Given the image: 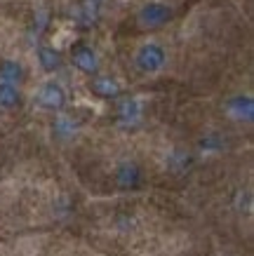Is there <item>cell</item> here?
<instances>
[{"label":"cell","instance_id":"cell-10","mask_svg":"<svg viewBox=\"0 0 254 256\" xmlns=\"http://www.w3.org/2000/svg\"><path fill=\"white\" fill-rule=\"evenodd\" d=\"M26 78V68L22 62L17 59H3L0 62V85H12L19 87Z\"/></svg>","mask_w":254,"mask_h":256},{"label":"cell","instance_id":"cell-2","mask_svg":"<svg viewBox=\"0 0 254 256\" xmlns=\"http://www.w3.org/2000/svg\"><path fill=\"white\" fill-rule=\"evenodd\" d=\"M165 66H167V50H165L160 42L148 40V42L137 47V52H134V68H137L139 73L155 76V73H160Z\"/></svg>","mask_w":254,"mask_h":256},{"label":"cell","instance_id":"cell-12","mask_svg":"<svg viewBox=\"0 0 254 256\" xmlns=\"http://www.w3.org/2000/svg\"><path fill=\"white\" fill-rule=\"evenodd\" d=\"M191 164H193V156L188 150H181V148L172 150L167 158V167L174 172V174H184L186 170H191Z\"/></svg>","mask_w":254,"mask_h":256},{"label":"cell","instance_id":"cell-13","mask_svg":"<svg viewBox=\"0 0 254 256\" xmlns=\"http://www.w3.org/2000/svg\"><path fill=\"white\" fill-rule=\"evenodd\" d=\"M54 134L59 136V139H71L73 134H76V122H71V118H64V116H57L52 124Z\"/></svg>","mask_w":254,"mask_h":256},{"label":"cell","instance_id":"cell-9","mask_svg":"<svg viewBox=\"0 0 254 256\" xmlns=\"http://www.w3.org/2000/svg\"><path fill=\"white\" fill-rule=\"evenodd\" d=\"M36 59H38V66L43 73H47V76H52V73H57V70L64 66V56L59 50H54L52 45H40L38 50H36Z\"/></svg>","mask_w":254,"mask_h":256},{"label":"cell","instance_id":"cell-7","mask_svg":"<svg viewBox=\"0 0 254 256\" xmlns=\"http://www.w3.org/2000/svg\"><path fill=\"white\" fill-rule=\"evenodd\" d=\"M87 87H90V92H92L94 96L106 99V101H118L120 96H123V85H120L113 76L97 73V76H92V78H90Z\"/></svg>","mask_w":254,"mask_h":256},{"label":"cell","instance_id":"cell-5","mask_svg":"<svg viewBox=\"0 0 254 256\" xmlns=\"http://www.w3.org/2000/svg\"><path fill=\"white\" fill-rule=\"evenodd\" d=\"M113 181H116V186L120 190H137L141 186V181H144V170L134 160H123L113 170Z\"/></svg>","mask_w":254,"mask_h":256},{"label":"cell","instance_id":"cell-1","mask_svg":"<svg viewBox=\"0 0 254 256\" xmlns=\"http://www.w3.org/2000/svg\"><path fill=\"white\" fill-rule=\"evenodd\" d=\"M172 22H174V10L169 8L167 2H160V0L144 2L137 10V26L144 31H160Z\"/></svg>","mask_w":254,"mask_h":256},{"label":"cell","instance_id":"cell-6","mask_svg":"<svg viewBox=\"0 0 254 256\" xmlns=\"http://www.w3.org/2000/svg\"><path fill=\"white\" fill-rule=\"evenodd\" d=\"M71 64H73L83 76H87V78L97 76L101 68L99 54H97L90 45H85V42H78V45L71 47Z\"/></svg>","mask_w":254,"mask_h":256},{"label":"cell","instance_id":"cell-4","mask_svg":"<svg viewBox=\"0 0 254 256\" xmlns=\"http://www.w3.org/2000/svg\"><path fill=\"white\" fill-rule=\"evenodd\" d=\"M223 113L238 124L254 122V99L249 94H231L223 101Z\"/></svg>","mask_w":254,"mask_h":256},{"label":"cell","instance_id":"cell-14","mask_svg":"<svg viewBox=\"0 0 254 256\" xmlns=\"http://www.w3.org/2000/svg\"><path fill=\"white\" fill-rule=\"evenodd\" d=\"M221 148H223V141L216 132L205 134V136L200 139V150H205V153H219Z\"/></svg>","mask_w":254,"mask_h":256},{"label":"cell","instance_id":"cell-11","mask_svg":"<svg viewBox=\"0 0 254 256\" xmlns=\"http://www.w3.org/2000/svg\"><path fill=\"white\" fill-rule=\"evenodd\" d=\"M22 90L19 87H12V85H0V110L5 113H12L22 106Z\"/></svg>","mask_w":254,"mask_h":256},{"label":"cell","instance_id":"cell-8","mask_svg":"<svg viewBox=\"0 0 254 256\" xmlns=\"http://www.w3.org/2000/svg\"><path fill=\"white\" fill-rule=\"evenodd\" d=\"M116 116L123 124H137L141 120V101L137 96H120L116 104Z\"/></svg>","mask_w":254,"mask_h":256},{"label":"cell","instance_id":"cell-3","mask_svg":"<svg viewBox=\"0 0 254 256\" xmlns=\"http://www.w3.org/2000/svg\"><path fill=\"white\" fill-rule=\"evenodd\" d=\"M36 104H38L43 110H47V113H57V116H59V113L66 108V104H69V94H66L62 82L45 80V82L38 87V92H36Z\"/></svg>","mask_w":254,"mask_h":256}]
</instances>
